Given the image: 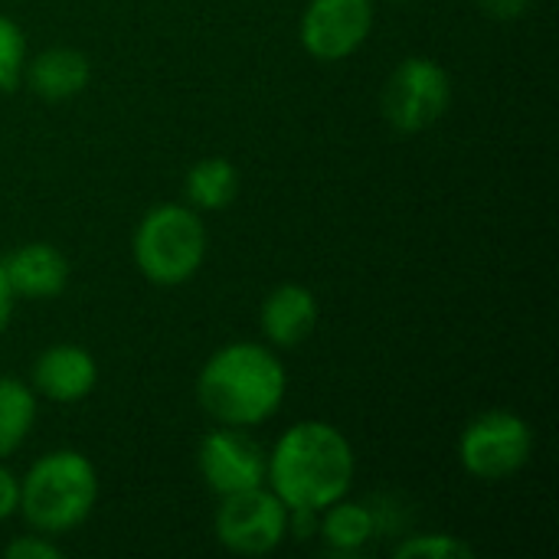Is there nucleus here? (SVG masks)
I'll return each mask as SVG.
<instances>
[{
    "label": "nucleus",
    "mask_w": 559,
    "mask_h": 559,
    "mask_svg": "<svg viewBox=\"0 0 559 559\" xmlns=\"http://www.w3.org/2000/svg\"><path fill=\"white\" fill-rule=\"evenodd\" d=\"M357 475L350 439L321 419L288 426L269 455L265 485L288 511H324L347 498Z\"/></svg>",
    "instance_id": "obj_1"
},
{
    "label": "nucleus",
    "mask_w": 559,
    "mask_h": 559,
    "mask_svg": "<svg viewBox=\"0 0 559 559\" xmlns=\"http://www.w3.org/2000/svg\"><path fill=\"white\" fill-rule=\"evenodd\" d=\"M288 393L282 357L269 344L233 341L213 350L197 377V403L216 426L255 429L269 423Z\"/></svg>",
    "instance_id": "obj_2"
},
{
    "label": "nucleus",
    "mask_w": 559,
    "mask_h": 559,
    "mask_svg": "<svg viewBox=\"0 0 559 559\" xmlns=\"http://www.w3.org/2000/svg\"><path fill=\"white\" fill-rule=\"evenodd\" d=\"M98 501V472L88 455L56 449L39 455L20 478V518L29 531L62 537L82 527Z\"/></svg>",
    "instance_id": "obj_3"
},
{
    "label": "nucleus",
    "mask_w": 559,
    "mask_h": 559,
    "mask_svg": "<svg viewBox=\"0 0 559 559\" xmlns=\"http://www.w3.org/2000/svg\"><path fill=\"white\" fill-rule=\"evenodd\" d=\"M210 236L200 213L190 203L151 206L131 236L134 269L160 288L187 285L206 262Z\"/></svg>",
    "instance_id": "obj_4"
},
{
    "label": "nucleus",
    "mask_w": 559,
    "mask_h": 559,
    "mask_svg": "<svg viewBox=\"0 0 559 559\" xmlns=\"http://www.w3.org/2000/svg\"><path fill=\"white\" fill-rule=\"evenodd\" d=\"M534 442V429L524 416L511 409H488L462 429L459 462L475 481H508L531 462Z\"/></svg>",
    "instance_id": "obj_5"
},
{
    "label": "nucleus",
    "mask_w": 559,
    "mask_h": 559,
    "mask_svg": "<svg viewBox=\"0 0 559 559\" xmlns=\"http://www.w3.org/2000/svg\"><path fill=\"white\" fill-rule=\"evenodd\" d=\"M452 75L429 56H406L386 79L380 108L396 134H423L452 105Z\"/></svg>",
    "instance_id": "obj_6"
},
{
    "label": "nucleus",
    "mask_w": 559,
    "mask_h": 559,
    "mask_svg": "<svg viewBox=\"0 0 559 559\" xmlns=\"http://www.w3.org/2000/svg\"><path fill=\"white\" fill-rule=\"evenodd\" d=\"M213 534L236 557H269L288 537V508L269 491V485L226 495L219 498Z\"/></svg>",
    "instance_id": "obj_7"
},
{
    "label": "nucleus",
    "mask_w": 559,
    "mask_h": 559,
    "mask_svg": "<svg viewBox=\"0 0 559 559\" xmlns=\"http://www.w3.org/2000/svg\"><path fill=\"white\" fill-rule=\"evenodd\" d=\"M373 23V0H308L298 20V36L311 59L344 62L370 39Z\"/></svg>",
    "instance_id": "obj_8"
},
{
    "label": "nucleus",
    "mask_w": 559,
    "mask_h": 559,
    "mask_svg": "<svg viewBox=\"0 0 559 559\" xmlns=\"http://www.w3.org/2000/svg\"><path fill=\"white\" fill-rule=\"evenodd\" d=\"M197 468L203 485L216 498H226L249 488H262L269 472V455L252 436H246V429L219 426L203 436L197 449Z\"/></svg>",
    "instance_id": "obj_9"
},
{
    "label": "nucleus",
    "mask_w": 559,
    "mask_h": 559,
    "mask_svg": "<svg viewBox=\"0 0 559 559\" xmlns=\"http://www.w3.org/2000/svg\"><path fill=\"white\" fill-rule=\"evenodd\" d=\"M98 383V364L95 357L79 344H49L29 370V386L36 396L49 403H79L85 400Z\"/></svg>",
    "instance_id": "obj_10"
},
{
    "label": "nucleus",
    "mask_w": 559,
    "mask_h": 559,
    "mask_svg": "<svg viewBox=\"0 0 559 559\" xmlns=\"http://www.w3.org/2000/svg\"><path fill=\"white\" fill-rule=\"evenodd\" d=\"M321 321V305L308 285L285 282L272 288L259 308V328L269 347L275 350H295L301 347Z\"/></svg>",
    "instance_id": "obj_11"
},
{
    "label": "nucleus",
    "mask_w": 559,
    "mask_h": 559,
    "mask_svg": "<svg viewBox=\"0 0 559 559\" xmlns=\"http://www.w3.org/2000/svg\"><path fill=\"white\" fill-rule=\"evenodd\" d=\"M7 285L16 298L49 301L69 285V259L52 242H23L0 259Z\"/></svg>",
    "instance_id": "obj_12"
},
{
    "label": "nucleus",
    "mask_w": 559,
    "mask_h": 559,
    "mask_svg": "<svg viewBox=\"0 0 559 559\" xmlns=\"http://www.w3.org/2000/svg\"><path fill=\"white\" fill-rule=\"evenodd\" d=\"M23 82L43 102H69L88 88L92 62L75 46H49V49L36 52L33 59L26 56Z\"/></svg>",
    "instance_id": "obj_13"
},
{
    "label": "nucleus",
    "mask_w": 559,
    "mask_h": 559,
    "mask_svg": "<svg viewBox=\"0 0 559 559\" xmlns=\"http://www.w3.org/2000/svg\"><path fill=\"white\" fill-rule=\"evenodd\" d=\"M318 534L331 557H360L380 534L373 508L360 501H334L318 518Z\"/></svg>",
    "instance_id": "obj_14"
},
{
    "label": "nucleus",
    "mask_w": 559,
    "mask_h": 559,
    "mask_svg": "<svg viewBox=\"0 0 559 559\" xmlns=\"http://www.w3.org/2000/svg\"><path fill=\"white\" fill-rule=\"evenodd\" d=\"M239 197V170L229 157H203L183 177V200L197 213L226 210Z\"/></svg>",
    "instance_id": "obj_15"
},
{
    "label": "nucleus",
    "mask_w": 559,
    "mask_h": 559,
    "mask_svg": "<svg viewBox=\"0 0 559 559\" xmlns=\"http://www.w3.org/2000/svg\"><path fill=\"white\" fill-rule=\"evenodd\" d=\"M36 423V393L16 377H0V462H7Z\"/></svg>",
    "instance_id": "obj_16"
},
{
    "label": "nucleus",
    "mask_w": 559,
    "mask_h": 559,
    "mask_svg": "<svg viewBox=\"0 0 559 559\" xmlns=\"http://www.w3.org/2000/svg\"><path fill=\"white\" fill-rule=\"evenodd\" d=\"M400 559H472L475 547L455 534H409L393 547Z\"/></svg>",
    "instance_id": "obj_17"
},
{
    "label": "nucleus",
    "mask_w": 559,
    "mask_h": 559,
    "mask_svg": "<svg viewBox=\"0 0 559 559\" xmlns=\"http://www.w3.org/2000/svg\"><path fill=\"white\" fill-rule=\"evenodd\" d=\"M26 36L16 20L0 13V92H13L23 82Z\"/></svg>",
    "instance_id": "obj_18"
},
{
    "label": "nucleus",
    "mask_w": 559,
    "mask_h": 559,
    "mask_svg": "<svg viewBox=\"0 0 559 559\" xmlns=\"http://www.w3.org/2000/svg\"><path fill=\"white\" fill-rule=\"evenodd\" d=\"M3 557L7 559H59L62 557V547L56 544V537H46V534H23L16 540H10L3 547Z\"/></svg>",
    "instance_id": "obj_19"
},
{
    "label": "nucleus",
    "mask_w": 559,
    "mask_h": 559,
    "mask_svg": "<svg viewBox=\"0 0 559 559\" xmlns=\"http://www.w3.org/2000/svg\"><path fill=\"white\" fill-rule=\"evenodd\" d=\"M534 0H475V7L491 16V20H501V23H514L521 16H527Z\"/></svg>",
    "instance_id": "obj_20"
},
{
    "label": "nucleus",
    "mask_w": 559,
    "mask_h": 559,
    "mask_svg": "<svg viewBox=\"0 0 559 559\" xmlns=\"http://www.w3.org/2000/svg\"><path fill=\"white\" fill-rule=\"evenodd\" d=\"M20 511V478L0 462V524Z\"/></svg>",
    "instance_id": "obj_21"
},
{
    "label": "nucleus",
    "mask_w": 559,
    "mask_h": 559,
    "mask_svg": "<svg viewBox=\"0 0 559 559\" xmlns=\"http://www.w3.org/2000/svg\"><path fill=\"white\" fill-rule=\"evenodd\" d=\"M13 305H16V295L10 292L7 275H3V269H0V334L7 331V324H10V318H13Z\"/></svg>",
    "instance_id": "obj_22"
},
{
    "label": "nucleus",
    "mask_w": 559,
    "mask_h": 559,
    "mask_svg": "<svg viewBox=\"0 0 559 559\" xmlns=\"http://www.w3.org/2000/svg\"><path fill=\"white\" fill-rule=\"evenodd\" d=\"M390 3H406V0H390Z\"/></svg>",
    "instance_id": "obj_23"
}]
</instances>
